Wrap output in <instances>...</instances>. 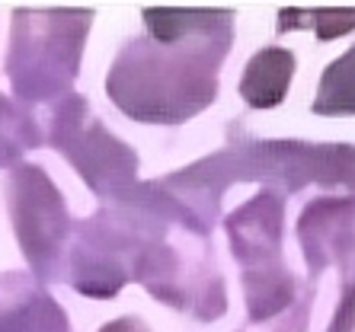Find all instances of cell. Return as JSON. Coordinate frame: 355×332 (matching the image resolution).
<instances>
[{
  "label": "cell",
  "instance_id": "obj_1",
  "mask_svg": "<svg viewBox=\"0 0 355 332\" xmlns=\"http://www.w3.org/2000/svg\"><path fill=\"white\" fill-rule=\"evenodd\" d=\"M29 19L35 29H26V23L17 17L10 77L17 80L19 96L49 100L74 77L83 26L93 19V13H29Z\"/></svg>",
  "mask_w": 355,
  "mask_h": 332
},
{
  "label": "cell",
  "instance_id": "obj_2",
  "mask_svg": "<svg viewBox=\"0 0 355 332\" xmlns=\"http://www.w3.org/2000/svg\"><path fill=\"white\" fill-rule=\"evenodd\" d=\"M10 185H13V221L19 230V246L26 249L35 272L51 278L67 230L64 201L49 183V176L35 166H23Z\"/></svg>",
  "mask_w": 355,
  "mask_h": 332
},
{
  "label": "cell",
  "instance_id": "obj_3",
  "mask_svg": "<svg viewBox=\"0 0 355 332\" xmlns=\"http://www.w3.org/2000/svg\"><path fill=\"white\" fill-rule=\"evenodd\" d=\"M295 71V58L282 48H266L259 51L257 58L250 61L240 93L247 96L250 106L257 109H269L275 102H282L285 90H288V77Z\"/></svg>",
  "mask_w": 355,
  "mask_h": 332
},
{
  "label": "cell",
  "instance_id": "obj_4",
  "mask_svg": "<svg viewBox=\"0 0 355 332\" xmlns=\"http://www.w3.org/2000/svg\"><path fill=\"white\" fill-rule=\"evenodd\" d=\"M317 112H355V48L323 74Z\"/></svg>",
  "mask_w": 355,
  "mask_h": 332
},
{
  "label": "cell",
  "instance_id": "obj_5",
  "mask_svg": "<svg viewBox=\"0 0 355 332\" xmlns=\"http://www.w3.org/2000/svg\"><path fill=\"white\" fill-rule=\"evenodd\" d=\"M35 128L26 116H17L10 102L0 96V163H13L29 144H35Z\"/></svg>",
  "mask_w": 355,
  "mask_h": 332
},
{
  "label": "cell",
  "instance_id": "obj_6",
  "mask_svg": "<svg viewBox=\"0 0 355 332\" xmlns=\"http://www.w3.org/2000/svg\"><path fill=\"white\" fill-rule=\"evenodd\" d=\"M317 26H320V35L323 39H333V35L346 33L349 26L355 23V13H317Z\"/></svg>",
  "mask_w": 355,
  "mask_h": 332
}]
</instances>
